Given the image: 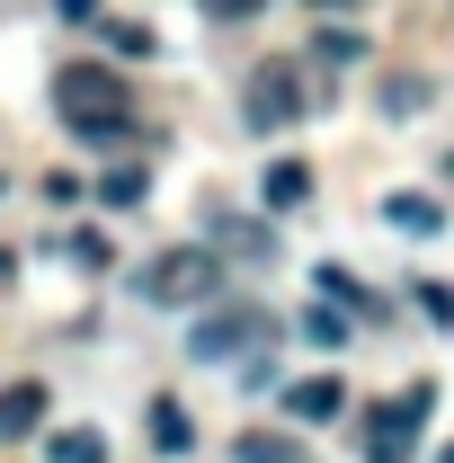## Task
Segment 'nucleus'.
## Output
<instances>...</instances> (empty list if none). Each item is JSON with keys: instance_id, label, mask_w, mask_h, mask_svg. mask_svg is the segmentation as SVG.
Segmentation results:
<instances>
[{"instance_id": "obj_16", "label": "nucleus", "mask_w": 454, "mask_h": 463, "mask_svg": "<svg viewBox=\"0 0 454 463\" xmlns=\"http://www.w3.org/2000/svg\"><path fill=\"white\" fill-rule=\"evenodd\" d=\"M223 241L250 250V259H277V232H268V223H223Z\"/></svg>"}, {"instance_id": "obj_2", "label": "nucleus", "mask_w": 454, "mask_h": 463, "mask_svg": "<svg viewBox=\"0 0 454 463\" xmlns=\"http://www.w3.org/2000/svg\"><path fill=\"white\" fill-rule=\"evenodd\" d=\"M54 116L71 125V134L108 143V134H125V125H134V90L116 80L108 62H62V71H54Z\"/></svg>"}, {"instance_id": "obj_24", "label": "nucleus", "mask_w": 454, "mask_h": 463, "mask_svg": "<svg viewBox=\"0 0 454 463\" xmlns=\"http://www.w3.org/2000/svg\"><path fill=\"white\" fill-rule=\"evenodd\" d=\"M437 463H454V446H446V455H437Z\"/></svg>"}, {"instance_id": "obj_8", "label": "nucleus", "mask_w": 454, "mask_h": 463, "mask_svg": "<svg viewBox=\"0 0 454 463\" xmlns=\"http://www.w3.org/2000/svg\"><path fill=\"white\" fill-rule=\"evenodd\" d=\"M383 223H393V232H419V241H428V232H446V214H437V196L401 187V196H383Z\"/></svg>"}, {"instance_id": "obj_15", "label": "nucleus", "mask_w": 454, "mask_h": 463, "mask_svg": "<svg viewBox=\"0 0 454 463\" xmlns=\"http://www.w3.org/2000/svg\"><path fill=\"white\" fill-rule=\"evenodd\" d=\"M143 187H152V178L134 170V161H125V170H108V178H99V196H108V205H143Z\"/></svg>"}, {"instance_id": "obj_14", "label": "nucleus", "mask_w": 454, "mask_h": 463, "mask_svg": "<svg viewBox=\"0 0 454 463\" xmlns=\"http://www.w3.org/2000/svg\"><path fill=\"white\" fill-rule=\"evenodd\" d=\"M347 330H356V321H347V312H330V303H312V312H303V339H321V347H339Z\"/></svg>"}, {"instance_id": "obj_6", "label": "nucleus", "mask_w": 454, "mask_h": 463, "mask_svg": "<svg viewBox=\"0 0 454 463\" xmlns=\"http://www.w3.org/2000/svg\"><path fill=\"white\" fill-rule=\"evenodd\" d=\"M347 410V383L339 374H303V383H285V419H303V428H330Z\"/></svg>"}, {"instance_id": "obj_10", "label": "nucleus", "mask_w": 454, "mask_h": 463, "mask_svg": "<svg viewBox=\"0 0 454 463\" xmlns=\"http://www.w3.org/2000/svg\"><path fill=\"white\" fill-rule=\"evenodd\" d=\"M152 446H161V455H187V446H196V419H187V402H170V392L152 402Z\"/></svg>"}, {"instance_id": "obj_3", "label": "nucleus", "mask_w": 454, "mask_h": 463, "mask_svg": "<svg viewBox=\"0 0 454 463\" xmlns=\"http://www.w3.org/2000/svg\"><path fill=\"white\" fill-rule=\"evenodd\" d=\"M303 108H312V90H303V62H294V54H268L259 71H250V90H241L250 134H285Z\"/></svg>"}, {"instance_id": "obj_5", "label": "nucleus", "mask_w": 454, "mask_h": 463, "mask_svg": "<svg viewBox=\"0 0 454 463\" xmlns=\"http://www.w3.org/2000/svg\"><path fill=\"white\" fill-rule=\"evenodd\" d=\"M205 294H223V259L214 250H161L143 268V303H205Z\"/></svg>"}, {"instance_id": "obj_17", "label": "nucleus", "mask_w": 454, "mask_h": 463, "mask_svg": "<svg viewBox=\"0 0 454 463\" xmlns=\"http://www.w3.org/2000/svg\"><path fill=\"white\" fill-rule=\"evenodd\" d=\"M428 108V80H393V90H383V116H419Z\"/></svg>"}, {"instance_id": "obj_23", "label": "nucleus", "mask_w": 454, "mask_h": 463, "mask_svg": "<svg viewBox=\"0 0 454 463\" xmlns=\"http://www.w3.org/2000/svg\"><path fill=\"white\" fill-rule=\"evenodd\" d=\"M446 187H454V152H446Z\"/></svg>"}, {"instance_id": "obj_1", "label": "nucleus", "mask_w": 454, "mask_h": 463, "mask_svg": "<svg viewBox=\"0 0 454 463\" xmlns=\"http://www.w3.org/2000/svg\"><path fill=\"white\" fill-rule=\"evenodd\" d=\"M277 339H285L277 312H268V303H250V294H232V303H214V312L187 330V356H196V365H250V383H268Z\"/></svg>"}, {"instance_id": "obj_21", "label": "nucleus", "mask_w": 454, "mask_h": 463, "mask_svg": "<svg viewBox=\"0 0 454 463\" xmlns=\"http://www.w3.org/2000/svg\"><path fill=\"white\" fill-rule=\"evenodd\" d=\"M62 18H99V0H54Z\"/></svg>"}, {"instance_id": "obj_12", "label": "nucleus", "mask_w": 454, "mask_h": 463, "mask_svg": "<svg viewBox=\"0 0 454 463\" xmlns=\"http://www.w3.org/2000/svg\"><path fill=\"white\" fill-rule=\"evenodd\" d=\"M45 463H108V437L99 428H62V437H45Z\"/></svg>"}, {"instance_id": "obj_19", "label": "nucleus", "mask_w": 454, "mask_h": 463, "mask_svg": "<svg viewBox=\"0 0 454 463\" xmlns=\"http://www.w3.org/2000/svg\"><path fill=\"white\" fill-rule=\"evenodd\" d=\"M312 54H321V62H356V54H365V36H347V27H330V36H321Z\"/></svg>"}, {"instance_id": "obj_9", "label": "nucleus", "mask_w": 454, "mask_h": 463, "mask_svg": "<svg viewBox=\"0 0 454 463\" xmlns=\"http://www.w3.org/2000/svg\"><path fill=\"white\" fill-rule=\"evenodd\" d=\"M321 294H330V312H347V321H383V303L356 286L347 268H321Z\"/></svg>"}, {"instance_id": "obj_18", "label": "nucleus", "mask_w": 454, "mask_h": 463, "mask_svg": "<svg viewBox=\"0 0 454 463\" xmlns=\"http://www.w3.org/2000/svg\"><path fill=\"white\" fill-rule=\"evenodd\" d=\"M410 294H419V312H428L437 330H454V286H410Z\"/></svg>"}, {"instance_id": "obj_4", "label": "nucleus", "mask_w": 454, "mask_h": 463, "mask_svg": "<svg viewBox=\"0 0 454 463\" xmlns=\"http://www.w3.org/2000/svg\"><path fill=\"white\" fill-rule=\"evenodd\" d=\"M428 410H437V383H410L401 402H374V410H365V463H410Z\"/></svg>"}, {"instance_id": "obj_11", "label": "nucleus", "mask_w": 454, "mask_h": 463, "mask_svg": "<svg viewBox=\"0 0 454 463\" xmlns=\"http://www.w3.org/2000/svg\"><path fill=\"white\" fill-rule=\"evenodd\" d=\"M232 463H312V455H303V437H277V428H250V437L232 446Z\"/></svg>"}, {"instance_id": "obj_20", "label": "nucleus", "mask_w": 454, "mask_h": 463, "mask_svg": "<svg viewBox=\"0 0 454 463\" xmlns=\"http://www.w3.org/2000/svg\"><path fill=\"white\" fill-rule=\"evenodd\" d=\"M196 9H205V18H250L259 0H196Z\"/></svg>"}, {"instance_id": "obj_7", "label": "nucleus", "mask_w": 454, "mask_h": 463, "mask_svg": "<svg viewBox=\"0 0 454 463\" xmlns=\"http://www.w3.org/2000/svg\"><path fill=\"white\" fill-rule=\"evenodd\" d=\"M45 410H54V392H45V383H9V392H0V446L36 437V428H45Z\"/></svg>"}, {"instance_id": "obj_22", "label": "nucleus", "mask_w": 454, "mask_h": 463, "mask_svg": "<svg viewBox=\"0 0 454 463\" xmlns=\"http://www.w3.org/2000/svg\"><path fill=\"white\" fill-rule=\"evenodd\" d=\"M312 9H347V0H312Z\"/></svg>"}, {"instance_id": "obj_13", "label": "nucleus", "mask_w": 454, "mask_h": 463, "mask_svg": "<svg viewBox=\"0 0 454 463\" xmlns=\"http://www.w3.org/2000/svg\"><path fill=\"white\" fill-rule=\"evenodd\" d=\"M303 196H312V170L303 161H277L268 170V205H303Z\"/></svg>"}]
</instances>
